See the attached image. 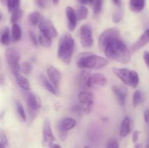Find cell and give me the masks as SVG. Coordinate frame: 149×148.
Masks as SVG:
<instances>
[{"label":"cell","mask_w":149,"mask_h":148,"mask_svg":"<svg viewBox=\"0 0 149 148\" xmlns=\"http://www.w3.org/2000/svg\"><path fill=\"white\" fill-rule=\"evenodd\" d=\"M103 52L108 58L121 63L127 64L131 59L130 52L120 38L111 41L105 47Z\"/></svg>","instance_id":"cell-1"},{"label":"cell","mask_w":149,"mask_h":148,"mask_svg":"<svg viewBox=\"0 0 149 148\" xmlns=\"http://www.w3.org/2000/svg\"><path fill=\"white\" fill-rule=\"evenodd\" d=\"M77 67L82 69H98L109 64V60L103 57L91 53H81L77 57Z\"/></svg>","instance_id":"cell-2"},{"label":"cell","mask_w":149,"mask_h":148,"mask_svg":"<svg viewBox=\"0 0 149 148\" xmlns=\"http://www.w3.org/2000/svg\"><path fill=\"white\" fill-rule=\"evenodd\" d=\"M74 49V39L68 33L61 37L58 49V57L65 64L70 63Z\"/></svg>","instance_id":"cell-3"},{"label":"cell","mask_w":149,"mask_h":148,"mask_svg":"<svg viewBox=\"0 0 149 148\" xmlns=\"http://www.w3.org/2000/svg\"><path fill=\"white\" fill-rule=\"evenodd\" d=\"M119 39V30L116 28H109L100 34L98 39V45L102 51L105 47L114 39Z\"/></svg>","instance_id":"cell-4"},{"label":"cell","mask_w":149,"mask_h":148,"mask_svg":"<svg viewBox=\"0 0 149 148\" xmlns=\"http://www.w3.org/2000/svg\"><path fill=\"white\" fill-rule=\"evenodd\" d=\"M5 58L13 73L20 71V52L15 48H9L5 51Z\"/></svg>","instance_id":"cell-5"},{"label":"cell","mask_w":149,"mask_h":148,"mask_svg":"<svg viewBox=\"0 0 149 148\" xmlns=\"http://www.w3.org/2000/svg\"><path fill=\"white\" fill-rule=\"evenodd\" d=\"M79 102L82 105V110L84 113L88 114L92 110L94 104V96L90 91H83L78 94Z\"/></svg>","instance_id":"cell-6"},{"label":"cell","mask_w":149,"mask_h":148,"mask_svg":"<svg viewBox=\"0 0 149 148\" xmlns=\"http://www.w3.org/2000/svg\"><path fill=\"white\" fill-rule=\"evenodd\" d=\"M77 125V122L71 118H64L58 125V131L61 140L64 141L67 136V131L74 129Z\"/></svg>","instance_id":"cell-7"},{"label":"cell","mask_w":149,"mask_h":148,"mask_svg":"<svg viewBox=\"0 0 149 148\" xmlns=\"http://www.w3.org/2000/svg\"><path fill=\"white\" fill-rule=\"evenodd\" d=\"M80 40L83 47H91L94 44L93 31L90 26L83 25L80 28Z\"/></svg>","instance_id":"cell-8"},{"label":"cell","mask_w":149,"mask_h":148,"mask_svg":"<svg viewBox=\"0 0 149 148\" xmlns=\"http://www.w3.org/2000/svg\"><path fill=\"white\" fill-rule=\"evenodd\" d=\"M39 28L41 33H45L51 39L56 37L58 35V32L55 26H53L52 22L47 19H41L39 22Z\"/></svg>","instance_id":"cell-9"},{"label":"cell","mask_w":149,"mask_h":148,"mask_svg":"<svg viewBox=\"0 0 149 148\" xmlns=\"http://www.w3.org/2000/svg\"><path fill=\"white\" fill-rule=\"evenodd\" d=\"M55 141V137L52 133L51 125L48 120H45L42 128V144L44 147H48L49 145Z\"/></svg>","instance_id":"cell-10"},{"label":"cell","mask_w":149,"mask_h":148,"mask_svg":"<svg viewBox=\"0 0 149 148\" xmlns=\"http://www.w3.org/2000/svg\"><path fill=\"white\" fill-rule=\"evenodd\" d=\"M113 74L118 77L125 85L131 86V71L127 68H113L112 69Z\"/></svg>","instance_id":"cell-11"},{"label":"cell","mask_w":149,"mask_h":148,"mask_svg":"<svg viewBox=\"0 0 149 148\" xmlns=\"http://www.w3.org/2000/svg\"><path fill=\"white\" fill-rule=\"evenodd\" d=\"M25 97H26V102H27L28 106H29L30 110L36 111L38 109L40 108L41 106H42L40 99L33 93L30 92V91H26Z\"/></svg>","instance_id":"cell-12"},{"label":"cell","mask_w":149,"mask_h":148,"mask_svg":"<svg viewBox=\"0 0 149 148\" xmlns=\"http://www.w3.org/2000/svg\"><path fill=\"white\" fill-rule=\"evenodd\" d=\"M112 91L116 97L118 102L121 106H125L126 104L127 97V90L124 86H112Z\"/></svg>","instance_id":"cell-13"},{"label":"cell","mask_w":149,"mask_h":148,"mask_svg":"<svg viewBox=\"0 0 149 148\" xmlns=\"http://www.w3.org/2000/svg\"><path fill=\"white\" fill-rule=\"evenodd\" d=\"M47 75L51 82H52V85L55 88L58 89L59 87V84L61 79V75L60 71L55 67L49 66L47 70Z\"/></svg>","instance_id":"cell-14"},{"label":"cell","mask_w":149,"mask_h":148,"mask_svg":"<svg viewBox=\"0 0 149 148\" xmlns=\"http://www.w3.org/2000/svg\"><path fill=\"white\" fill-rule=\"evenodd\" d=\"M65 15L68 20V27L71 31L75 29L77 23V17L76 12L71 7H67L65 8Z\"/></svg>","instance_id":"cell-15"},{"label":"cell","mask_w":149,"mask_h":148,"mask_svg":"<svg viewBox=\"0 0 149 148\" xmlns=\"http://www.w3.org/2000/svg\"><path fill=\"white\" fill-rule=\"evenodd\" d=\"M91 75L87 71H82L77 77V83L78 86L82 88H90V78Z\"/></svg>","instance_id":"cell-16"},{"label":"cell","mask_w":149,"mask_h":148,"mask_svg":"<svg viewBox=\"0 0 149 148\" xmlns=\"http://www.w3.org/2000/svg\"><path fill=\"white\" fill-rule=\"evenodd\" d=\"M13 73H14L16 81H17L19 86L23 89V90H25L26 91H31V84L29 83V81H28L27 78H25L20 71H16V72Z\"/></svg>","instance_id":"cell-17"},{"label":"cell","mask_w":149,"mask_h":148,"mask_svg":"<svg viewBox=\"0 0 149 148\" xmlns=\"http://www.w3.org/2000/svg\"><path fill=\"white\" fill-rule=\"evenodd\" d=\"M107 83L106 77L101 73H94L91 75L90 78V87L94 86H103Z\"/></svg>","instance_id":"cell-18"},{"label":"cell","mask_w":149,"mask_h":148,"mask_svg":"<svg viewBox=\"0 0 149 148\" xmlns=\"http://www.w3.org/2000/svg\"><path fill=\"white\" fill-rule=\"evenodd\" d=\"M148 43H149V28L147 30H146L143 34L139 38V39L134 44L132 49L133 51H137L143 47Z\"/></svg>","instance_id":"cell-19"},{"label":"cell","mask_w":149,"mask_h":148,"mask_svg":"<svg viewBox=\"0 0 149 148\" xmlns=\"http://www.w3.org/2000/svg\"><path fill=\"white\" fill-rule=\"evenodd\" d=\"M146 0H130V9L133 12H140L145 7Z\"/></svg>","instance_id":"cell-20"},{"label":"cell","mask_w":149,"mask_h":148,"mask_svg":"<svg viewBox=\"0 0 149 148\" xmlns=\"http://www.w3.org/2000/svg\"><path fill=\"white\" fill-rule=\"evenodd\" d=\"M131 131V120L128 117H125L122 121L120 129V136L126 137Z\"/></svg>","instance_id":"cell-21"},{"label":"cell","mask_w":149,"mask_h":148,"mask_svg":"<svg viewBox=\"0 0 149 148\" xmlns=\"http://www.w3.org/2000/svg\"><path fill=\"white\" fill-rule=\"evenodd\" d=\"M40 81L42 84L43 85V86L48 91H49L50 93L53 94H57V90L56 88L52 85V84H51L49 81V80H47V78L44 75H40Z\"/></svg>","instance_id":"cell-22"},{"label":"cell","mask_w":149,"mask_h":148,"mask_svg":"<svg viewBox=\"0 0 149 148\" xmlns=\"http://www.w3.org/2000/svg\"><path fill=\"white\" fill-rule=\"evenodd\" d=\"M76 14H77V20H84V19L87 18V16H88V9H87L84 5H80L79 7H78V8H77Z\"/></svg>","instance_id":"cell-23"},{"label":"cell","mask_w":149,"mask_h":148,"mask_svg":"<svg viewBox=\"0 0 149 148\" xmlns=\"http://www.w3.org/2000/svg\"><path fill=\"white\" fill-rule=\"evenodd\" d=\"M38 40H39V43L44 47L48 48L52 44V39L43 33H40Z\"/></svg>","instance_id":"cell-24"},{"label":"cell","mask_w":149,"mask_h":148,"mask_svg":"<svg viewBox=\"0 0 149 148\" xmlns=\"http://www.w3.org/2000/svg\"><path fill=\"white\" fill-rule=\"evenodd\" d=\"M22 36L21 29H20V26L17 23L13 24L12 27V37L15 41H17L20 39Z\"/></svg>","instance_id":"cell-25"},{"label":"cell","mask_w":149,"mask_h":148,"mask_svg":"<svg viewBox=\"0 0 149 148\" xmlns=\"http://www.w3.org/2000/svg\"><path fill=\"white\" fill-rule=\"evenodd\" d=\"M41 18V15L39 12L35 11L31 13L28 17V20L32 26H36L39 23Z\"/></svg>","instance_id":"cell-26"},{"label":"cell","mask_w":149,"mask_h":148,"mask_svg":"<svg viewBox=\"0 0 149 148\" xmlns=\"http://www.w3.org/2000/svg\"><path fill=\"white\" fill-rule=\"evenodd\" d=\"M10 30L9 28H6L4 30V31L2 32L1 35V38H0V41H1V43L3 45H8L10 42Z\"/></svg>","instance_id":"cell-27"},{"label":"cell","mask_w":149,"mask_h":148,"mask_svg":"<svg viewBox=\"0 0 149 148\" xmlns=\"http://www.w3.org/2000/svg\"><path fill=\"white\" fill-rule=\"evenodd\" d=\"M20 0H7V10L9 12H12L16 9L20 8Z\"/></svg>","instance_id":"cell-28"},{"label":"cell","mask_w":149,"mask_h":148,"mask_svg":"<svg viewBox=\"0 0 149 148\" xmlns=\"http://www.w3.org/2000/svg\"><path fill=\"white\" fill-rule=\"evenodd\" d=\"M12 15L10 17V22L13 24L17 23L19 20L20 19V17L23 15V10H20V8L16 9L15 10H14L13 12H12Z\"/></svg>","instance_id":"cell-29"},{"label":"cell","mask_w":149,"mask_h":148,"mask_svg":"<svg viewBox=\"0 0 149 148\" xmlns=\"http://www.w3.org/2000/svg\"><path fill=\"white\" fill-rule=\"evenodd\" d=\"M32 71V65L29 62L25 61L21 65H20V72L23 74H30Z\"/></svg>","instance_id":"cell-30"},{"label":"cell","mask_w":149,"mask_h":148,"mask_svg":"<svg viewBox=\"0 0 149 148\" xmlns=\"http://www.w3.org/2000/svg\"><path fill=\"white\" fill-rule=\"evenodd\" d=\"M142 102V94L140 91H136L133 94V98H132V104L134 107H136L141 104Z\"/></svg>","instance_id":"cell-31"},{"label":"cell","mask_w":149,"mask_h":148,"mask_svg":"<svg viewBox=\"0 0 149 148\" xmlns=\"http://www.w3.org/2000/svg\"><path fill=\"white\" fill-rule=\"evenodd\" d=\"M139 83V75L135 71H131V86L137 87Z\"/></svg>","instance_id":"cell-32"},{"label":"cell","mask_w":149,"mask_h":148,"mask_svg":"<svg viewBox=\"0 0 149 148\" xmlns=\"http://www.w3.org/2000/svg\"><path fill=\"white\" fill-rule=\"evenodd\" d=\"M16 108H17V113H18L20 117L23 120H26V112H25L24 108H23V104H22L19 101L16 102Z\"/></svg>","instance_id":"cell-33"},{"label":"cell","mask_w":149,"mask_h":148,"mask_svg":"<svg viewBox=\"0 0 149 148\" xmlns=\"http://www.w3.org/2000/svg\"><path fill=\"white\" fill-rule=\"evenodd\" d=\"M103 0H94V8H93V11L95 15L99 14L102 10V7H103Z\"/></svg>","instance_id":"cell-34"},{"label":"cell","mask_w":149,"mask_h":148,"mask_svg":"<svg viewBox=\"0 0 149 148\" xmlns=\"http://www.w3.org/2000/svg\"><path fill=\"white\" fill-rule=\"evenodd\" d=\"M122 17H123V10H119L113 13L112 19H113V21L114 23H117L121 21V20L122 19Z\"/></svg>","instance_id":"cell-35"},{"label":"cell","mask_w":149,"mask_h":148,"mask_svg":"<svg viewBox=\"0 0 149 148\" xmlns=\"http://www.w3.org/2000/svg\"><path fill=\"white\" fill-rule=\"evenodd\" d=\"M29 37H30L32 43H33L35 46H37L38 44H39V40H38V38L36 37V34H35L34 32L30 30V31L29 32Z\"/></svg>","instance_id":"cell-36"},{"label":"cell","mask_w":149,"mask_h":148,"mask_svg":"<svg viewBox=\"0 0 149 148\" xmlns=\"http://www.w3.org/2000/svg\"><path fill=\"white\" fill-rule=\"evenodd\" d=\"M119 143L115 139H111V140L109 141L107 144V146L106 148H119Z\"/></svg>","instance_id":"cell-37"},{"label":"cell","mask_w":149,"mask_h":148,"mask_svg":"<svg viewBox=\"0 0 149 148\" xmlns=\"http://www.w3.org/2000/svg\"><path fill=\"white\" fill-rule=\"evenodd\" d=\"M0 141H1V142L5 145H7V143H8V140H7V136H6V134L4 133V132L3 131L0 132Z\"/></svg>","instance_id":"cell-38"},{"label":"cell","mask_w":149,"mask_h":148,"mask_svg":"<svg viewBox=\"0 0 149 148\" xmlns=\"http://www.w3.org/2000/svg\"><path fill=\"white\" fill-rule=\"evenodd\" d=\"M139 134L140 132L138 131V130H135V131H134L133 135H132V140H133V142H135V143L138 141V139H139Z\"/></svg>","instance_id":"cell-39"},{"label":"cell","mask_w":149,"mask_h":148,"mask_svg":"<svg viewBox=\"0 0 149 148\" xmlns=\"http://www.w3.org/2000/svg\"><path fill=\"white\" fill-rule=\"evenodd\" d=\"M143 59H144V61H145L146 64V65L149 68V52H144Z\"/></svg>","instance_id":"cell-40"},{"label":"cell","mask_w":149,"mask_h":148,"mask_svg":"<svg viewBox=\"0 0 149 148\" xmlns=\"http://www.w3.org/2000/svg\"><path fill=\"white\" fill-rule=\"evenodd\" d=\"M79 2L81 4V5H84V4H93L94 3V0H78Z\"/></svg>","instance_id":"cell-41"},{"label":"cell","mask_w":149,"mask_h":148,"mask_svg":"<svg viewBox=\"0 0 149 148\" xmlns=\"http://www.w3.org/2000/svg\"><path fill=\"white\" fill-rule=\"evenodd\" d=\"M144 120H145L146 123L149 125V110L148 109L146 110L145 112H144Z\"/></svg>","instance_id":"cell-42"},{"label":"cell","mask_w":149,"mask_h":148,"mask_svg":"<svg viewBox=\"0 0 149 148\" xmlns=\"http://www.w3.org/2000/svg\"><path fill=\"white\" fill-rule=\"evenodd\" d=\"M35 1H36V4L38 5V7H39L40 8H45V3H44L43 0H35Z\"/></svg>","instance_id":"cell-43"},{"label":"cell","mask_w":149,"mask_h":148,"mask_svg":"<svg viewBox=\"0 0 149 148\" xmlns=\"http://www.w3.org/2000/svg\"><path fill=\"white\" fill-rule=\"evenodd\" d=\"M48 147H49V148H61V147L59 145L54 143V142H52V143H51L50 145H49V146Z\"/></svg>","instance_id":"cell-44"},{"label":"cell","mask_w":149,"mask_h":148,"mask_svg":"<svg viewBox=\"0 0 149 148\" xmlns=\"http://www.w3.org/2000/svg\"><path fill=\"white\" fill-rule=\"evenodd\" d=\"M112 1H113L115 5L119 7H121V5H122V1L121 0H112Z\"/></svg>","instance_id":"cell-45"},{"label":"cell","mask_w":149,"mask_h":148,"mask_svg":"<svg viewBox=\"0 0 149 148\" xmlns=\"http://www.w3.org/2000/svg\"><path fill=\"white\" fill-rule=\"evenodd\" d=\"M52 3H53L55 5H58L60 2V0H52Z\"/></svg>","instance_id":"cell-46"},{"label":"cell","mask_w":149,"mask_h":148,"mask_svg":"<svg viewBox=\"0 0 149 148\" xmlns=\"http://www.w3.org/2000/svg\"><path fill=\"white\" fill-rule=\"evenodd\" d=\"M7 0H0V1H1V4H4V5L7 4Z\"/></svg>","instance_id":"cell-47"},{"label":"cell","mask_w":149,"mask_h":148,"mask_svg":"<svg viewBox=\"0 0 149 148\" xmlns=\"http://www.w3.org/2000/svg\"><path fill=\"white\" fill-rule=\"evenodd\" d=\"M0 148H5V145H4L1 141H0Z\"/></svg>","instance_id":"cell-48"},{"label":"cell","mask_w":149,"mask_h":148,"mask_svg":"<svg viewBox=\"0 0 149 148\" xmlns=\"http://www.w3.org/2000/svg\"><path fill=\"white\" fill-rule=\"evenodd\" d=\"M141 145H135V148H141Z\"/></svg>","instance_id":"cell-49"},{"label":"cell","mask_w":149,"mask_h":148,"mask_svg":"<svg viewBox=\"0 0 149 148\" xmlns=\"http://www.w3.org/2000/svg\"><path fill=\"white\" fill-rule=\"evenodd\" d=\"M1 18H2V15H1V13L0 12V20H1Z\"/></svg>","instance_id":"cell-50"},{"label":"cell","mask_w":149,"mask_h":148,"mask_svg":"<svg viewBox=\"0 0 149 148\" xmlns=\"http://www.w3.org/2000/svg\"><path fill=\"white\" fill-rule=\"evenodd\" d=\"M84 148H90V147H88V146H84Z\"/></svg>","instance_id":"cell-51"},{"label":"cell","mask_w":149,"mask_h":148,"mask_svg":"<svg viewBox=\"0 0 149 148\" xmlns=\"http://www.w3.org/2000/svg\"><path fill=\"white\" fill-rule=\"evenodd\" d=\"M148 144H149V136H148Z\"/></svg>","instance_id":"cell-52"}]
</instances>
